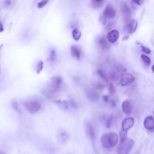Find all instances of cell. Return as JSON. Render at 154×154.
Masks as SVG:
<instances>
[{
	"label": "cell",
	"instance_id": "cell-26",
	"mask_svg": "<svg viewBox=\"0 0 154 154\" xmlns=\"http://www.w3.org/2000/svg\"><path fill=\"white\" fill-rule=\"evenodd\" d=\"M116 71L118 73H122V74H124V73L126 72V68L123 67L122 65H119L118 66H117Z\"/></svg>",
	"mask_w": 154,
	"mask_h": 154
},
{
	"label": "cell",
	"instance_id": "cell-4",
	"mask_svg": "<svg viewBox=\"0 0 154 154\" xmlns=\"http://www.w3.org/2000/svg\"><path fill=\"white\" fill-rule=\"evenodd\" d=\"M24 107L30 113H36L41 108V105L36 101H28L24 103Z\"/></svg>",
	"mask_w": 154,
	"mask_h": 154
},
{
	"label": "cell",
	"instance_id": "cell-36",
	"mask_svg": "<svg viewBox=\"0 0 154 154\" xmlns=\"http://www.w3.org/2000/svg\"><path fill=\"white\" fill-rule=\"evenodd\" d=\"M4 30V28H3V25L2 23H1V33H2Z\"/></svg>",
	"mask_w": 154,
	"mask_h": 154
},
{
	"label": "cell",
	"instance_id": "cell-19",
	"mask_svg": "<svg viewBox=\"0 0 154 154\" xmlns=\"http://www.w3.org/2000/svg\"><path fill=\"white\" fill-rule=\"evenodd\" d=\"M91 5L94 8H100L102 7L104 0H91Z\"/></svg>",
	"mask_w": 154,
	"mask_h": 154
},
{
	"label": "cell",
	"instance_id": "cell-11",
	"mask_svg": "<svg viewBox=\"0 0 154 154\" xmlns=\"http://www.w3.org/2000/svg\"><path fill=\"white\" fill-rule=\"evenodd\" d=\"M119 38V33L117 30H113L109 31L107 36V39L110 43H114L118 40Z\"/></svg>",
	"mask_w": 154,
	"mask_h": 154
},
{
	"label": "cell",
	"instance_id": "cell-30",
	"mask_svg": "<svg viewBox=\"0 0 154 154\" xmlns=\"http://www.w3.org/2000/svg\"><path fill=\"white\" fill-rule=\"evenodd\" d=\"M141 48H142V52H143L144 53L147 54H151V49L149 48L144 47V46H143V45H141Z\"/></svg>",
	"mask_w": 154,
	"mask_h": 154
},
{
	"label": "cell",
	"instance_id": "cell-33",
	"mask_svg": "<svg viewBox=\"0 0 154 154\" xmlns=\"http://www.w3.org/2000/svg\"><path fill=\"white\" fill-rule=\"evenodd\" d=\"M133 1L136 4H137V5H141L143 3V2H144V0H133Z\"/></svg>",
	"mask_w": 154,
	"mask_h": 154
},
{
	"label": "cell",
	"instance_id": "cell-20",
	"mask_svg": "<svg viewBox=\"0 0 154 154\" xmlns=\"http://www.w3.org/2000/svg\"><path fill=\"white\" fill-rule=\"evenodd\" d=\"M81 36V33L78 28H75L72 31V38L75 41H78Z\"/></svg>",
	"mask_w": 154,
	"mask_h": 154
},
{
	"label": "cell",
	"instance_id": "cell-37",
	"mask_svg": "<svg viewBox=\"0 0 154 154\" xmlns=\"http://www.w3.org/2000/svg\"><path fill=\"white\" fill-rule=\"evenodd\" d=\"M151 69H152V71L154 73V64H153L152 66V68H151Z\"/></svg>",
	"mask_w": 154,
	"mask_h": 154
},
{
	"label": "cell",
	"instance_id": "cell-28",
	"mask_svg": "<svg viewBox=\"0 0 154 154\" xmlns=\"http://www.w3.org/2000/svg\"><path fill=\"white\" fill-rule=\"evenodd\" d=\"M108 92H109V93L113 95L114 93H115V88L113 86V84H109V86H108Z\"/></svg>",
	"mask_w": 154,
	"mask_h": 154
},
{
	"label": "cell",
	"instance_id": "cell-2",
	"mask_svg": "<svg viewBox=\"0 0 154 154\" xmlns=\"http://www.w3.org/2000/svg\"><path fill=\"white\" fill-rule=\"evenodd\" d=\"M119 142V136L114 132L104 133L101 137L102 146L105 148H112L117 144Z\"/></svg>",
	"mask_w": 154,
	"mask_h": 154
},
{
	"label": "cell",
	"instance_id": "cell-9",
	"mask_svg": "<svg viewBox=\"0 0 154 154\" xmlns=\"http://www.w3.org/2000/svg\"><path fill=\"white\" fill-rule=\"evenodd\" d=\"M116 16V12L111 5H108L104 12V17L107 19H112Z\"/></svg>",
	"mask_w": 154,
	"mask_h": 154
},
{
	"label": "cell",
	"instance_id": "cell-3",
	"mask_svg": "<svg viewBox=\"0 0 154 154\" xmlns=\"http://www.w3.org/2000/svg\"><path fill=\"white\" fill-rule=\"evenodd\" d=\"M134 145V141L128 137L120 140V144L117 148L118 154H129Z\"/></svg>",
	"mask_w": 154,
	"mask_h": 154
},
{
	"label": "cell",
	"instance_id": "cell-32",
	"mask_svg": "<svg viewBox=\"0 0 154 154\" xmlns=\"http://www.w3.org/2000/svg\"><path fill=\"white\" fill-rule=\"evenodd\" d=\"M109 102H110V104L111 107H112L113 108H114V107H116V105H117L116 104V101L114 99H110Z\"/></svg>",
	"mask_w": 154,
	"mask_h": 154
},
{
	"label": "cell",
	"instance_id": "cell-17",
	"mask_svg": "<svg viewBox=\"0 0 154 154\" xmlns=\"http://www.w3.org/2000/svg\"><path fill=\"white\" fill-rule=\"evenodd\" d=\"M121 9H122V12L123 14V17L125 19H129L131 16V10L129 9V6L125 3H123L121 4Z\"/></svg>",
	"mask_w": 154,
	"mask_h": 154
},
{
	"label": "cell",
	"instance_id": "cell-31",
	"mask_svg": "<svg viewBox=\"0 0 154 154\" xmlns=\"http://www.w3.org/2000/svg\"><path fill=\"white\" fill-rule=\"evenodd\" d=\"M69 104L70 107H72V108H74L75 109H77V107H78L77 104L76 103V102L74 100H69Z\"/></svg>",
	"mask_w": 154,
	"mask_h": 154
},
{
	"label": "cell",
	"instance_id": "cell-15",
	"mask_svg": "<svg viewBox=\"0 0 154 154\" xmlns=\"http://www.w3.org/2000/svg\"><path fill=\"white\" fill-rule=\"evenodd\" d=\"M70 54L71 55L76 58L77 60H80L81 59V50L79 48L75 46H72L70 48Z\"/></svg>",
	"mask_w": 154,
	"mask_h": 154
},
{
	"label": "cell",
	"instance_id": "cell-14",
	"mask_svg": "<svg viewBox=\"0 0 154 154\" xmlns=\"http://www.w3.org/2000/svg\"><path fill=\"white\" fill-rule=\"evenodd\" d=\"M54 103L57 105L60 108L63 110H67L70 107L69 101H61V100H55L53 101Z\"/></svg>",
	"mask_w": 154,
	"mask_h": 154
},
{
	"label": "cell",
	"instance_id": "cell-39",
	"mask_svg": "<svg viewBox=\"0 0 154 154\" xmlns=\"http://www.w3.org/2000/svg\"><path fill=\"white\" fill-rule=\"evenodd\" d=\"M153 115H154V111L153 112Z\"/></svg>",
	"mask_w": 154,
	"mask_h": 154
},
{
	"label": "cell",
	"instance_id": "cell-38",
	"mask_svg": "<svg viewBox=\"0 0 154 154\" xmlns=\"http://www.w3.org/2000/svg\"><path fill=\"white\" fill-rule=\"evenodd\" d=\"M0 154H5V153H4L3 152H1V153H0Z\"/></svg>",
	"mask_w": 154,
	"mask_h": 154
},
{
	"label": "cell",
	"instance_id": "cell-35",
	"mask_svg": "<svg viewBox=\"0 0 154 154\" xmlns=\"http://www.w3.org/2000/svg\"><path fill=\"white\" fill-rule=\"evenodd\" d=\"M5 4L7 5H10L11 0H5Z\"/></svg>",
	"mask_w": 154,
	"mask_h": 154
},
{
	"label": "cell",
	"instance_id": "cell-5",
	"mask_svg": "<svg viewBox=\"0 0 154 154\" xmlns=\"http://www.w3.org/2000/svg\"><path fill=\"white\" fill-rule=\"evenodd\" d=\"M119 81V83L122 86H127L134 81L135 77L131 74L124 73V74H122L120 75Z\"/></svg>",
	"mask_w": 154,
	"mask_h": 154
},
{
	"label": "cell",
	"instance_id": "cell-6",
	"mask_svg": "<svg viewBox=\"0 0 154 154\" xmlns=\"http://www.w3.org/2000/svg\"><path fill=\"white\" fill-rule=\"evenodd\" d=\"M84 129L86 136L94 145L95 141V133H94V130L92 125L90 124V123L88 122H86L84 125Z\"/></svg>",
	"mask_w": 154,
	"mask_h": 154
},
{
	"label": "cell",
	"instance_id": "cell-29",
	"mask_svg": "<svg viewBox=\"0 0 154 154\" xmlns=\"http://www.w3.org/2000/svg\"><path fill=\"white\" fill-rule=\"evenodd\" d=\"M56 58V54H55V51L54 50L51 51V52L50 53L49 55V59L51 62H54Z\"/></svg>",
	"mask_w": 154,
	"mask_h": 154
},
{
	"label": "cell",
	"instance_id": "cell-25",
	"mask_svg": "<svg viewBox=\"0 0 154 154\" xmlns=\"http://www.w3.org/2000/svg\"><path fill=\"white\" fill-rule=\"evenodd\" d=\"M49 2V0H41V1L38 3L37 7L38 9H42L45 7Z\"/></svg>",
	"mask_w": 154,
	"mask_h": 154
},
{
	"label": "cell",
	"instance_id": "cell-13",
	"mask_svg": "<svg viewBox=\"0 0 154 154\" xmlns=\"http://www.w3.org/2000/svg\"><path fill=\"white\" fill-rule=\"evenodd\" d=\"M122 109L123 112L126 115H130L132 113V107L129 101H124L122 104Z\"/></svg>",
	"mask_w": 154,
	"mask_h": 154
},
{
	"label": "cell",
	"instance_id": "cell-24",
	"mask_svg": "<svg viewBox=\"0 0 154 154\" xmlns=\"http://www.w3.org/2000/svg\"><path fill=\"white\" fill-rule=\"evenodd\" d=\"M12 106L13 107V108L15 110L16 112L19 113H22V111H21V108L20 107V106L19 105L18 103L15 101H13L12 102Z\"/></svg>",
	"mask_w": 154,
	"mask_h": 154
},
{
	"label": "cell",
	"instance_id": "cell-18",
	"mask_svg": "<svg viewBox=\"0 0 154 154\" xmlns=\"http://www.w3.org/2000/svg\"><path fill=\"white\" fill-rule=\"evenodd\" d=\"M98 44H99V47L103 49H105L109 48V44L108 43V42L107 41L106 39L104 37L101 38L98 40Z\"/></svg>",
	"mask_w": 154,
	"mask_h": 154
},
{
	"label": "cell",
	"instance_id": "cell-21",
	"mask_svg": "<svg viewBox=\"0 0 154 154\" xmlns=\"http://www.w3.org/2000/svg\"><path fill=\"white\" fill-rule=\"evenodd\" d=\"M97 74L98 75V76L101 78L102 79L103 81H104L105 82H108V77L106 75L105 73L102 70V69H98L97 70Z\"/></svg>",
	"mask_w": 154,
	"mask_h": 154
},
{
	"label": "cell",
	"instance_id": "cell-7",
	"mask_svg": "<svg viewBox=\"0 0 154 154\" xmlns=\"http://www.w3.org/2000/svg\"><path fill=\"white\" fill-rule=\"evenodd\" d=\"M134 119L133 117H128L125 118L122 122V131L126 132L127 133V131L130 129L131 128H133L134 125Z\"/></svg>",
	"mask_w": 154,
	"mask_h": 154
},
{
	"label": "cell",
	"instance_id": "cell-10",
	"mask_svg": "<svg viewBox=\"0 0 154 154\" xmlns=\"http://www.w3.org/2000/svg\"><path fill=\"white\" fill-rule=\"evenodd\" d=\"M86 93L88 99L94 103H96L99 100V94L93 89H87Z\"/></svg>",
	"mask_w": 154,
	"mask_h": 154
},
{
	"label": "cell",
	"instance_id": "cell-34",
	"mask_svg": "<svg viewBox=\"0 0 154 154\" xmlns=\"http://www.w3.org/2000/svg\"><path fill=\"white\" fill-rule=\"evenodd\" d=\"M102 99H103V100L105 102H108L110 101V98H109V96L108 95H104L103 97H102Z\"/></svg>",
	"mask_w": 154,
	"mask_h": 154
},
{
	"label": "cell",
	"instance_id": "cell-22",
	"mask_svg": "<svg viewBox=\"0 0 154 154\" xmlns=\"http://www.w3.org/2000/svg\"><path fill=\"white\" fill-rule=\"evenodd\" d=\"M141 58L146 66H149L151 63V60L148 56L144 54H142L141 55Z\"/></svg>",
	"mask_w": 154,
	"mask_h": 154
},
{
	"label": "cell",
	"instance_id": "cell-23",
	"mask_svg": "<svg viewBox=\"0 0 154 154\" xmlns=\"http://www.w3.org/2000/svg\"><path fill=\"white\" fill-rule=\"evenodd\" d=\"M113 122V116H110L108 117H107V119H105V127L107 128H110L111 126L112 125Z\"/></svg>",
	"mask_w": 154,
	"mask_h": 154
},
{
	"label": "cell",
	"instance_id": "cell-27",
	"mask_svg": "<svg viewBox=\"0 0 154 154\" xmlns=\"http://www.w3.org/2000/svg\"><path fill=\"white\" fill-rule=\"evenodd\" d=\"M43 69V62L42 61H40L37 66V74H39L42 71Z\"/></svg>",
	"mask_w": 154,
	"mask_h": 154
},
{
	"label": "cell",
	"instance_id": "cell-1",
	"mask_svg": "<svg viewBox=\"0 0 154 154\" xmlns=\"http://www.w3.org/2000/svg\"><path fill=\"white\" fill-rule=\"evenodd\" d=\"M62 83V78L60 76H54L51 78L49 84L45 89L42 90V93L47 98H54L60 90Z\"/></svg>",
	"mask_w": 154,
	"mask_h": 154
},
{
	"label": "cell",
	"instance_id": "cell-8",
	"mask_svg": "<svg viewBox=\"0 0 154 154\" xmlns=\"http://www.w3.org/2000/svg\"><path fill=\"white\" fill-rule=\"evenodd\" d=\"M69 139L68 133L64 130H60L57 133V140L61 144H65L68 143Z\"/></svg>",
	"mask_w": 154,
	"mask_h": 154
},
{
	"label": "cell",
	"instance_id": "cell-12",
	"mask_svg": "<svg viewBox=\"0 0 154 154\" xmlns=\"http://www.w3.org/2000/svg\"><path fill=\"white\" fill-rule=\"evenodd\" d=\"M144 127L148 130H152L154 129V119L151 116L145 117L143 121Z\"/></svg>",
	"mask_w": 154,
	"mask_h": 154
},
{
	"label": "cell",
	"instance_id": "cell-16",
	"mask_svg": "<svg viewBox=\"0 0 154 154\" xmlns=\"http://www.w3.org/2000/svg\"><path fill=\"white\" fill-rule=\"evenodd\" d=\"M138 26V21L136 19L131 20L128 24V30L130 34H133L136 32Z\"/></svg>",
	"mask_w": 154,
	"mask_h": 154
}]
</instances>
